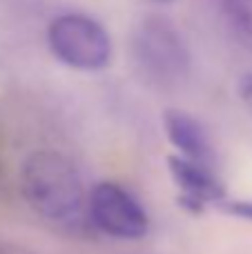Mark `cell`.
Segmentation results:
<instances>
[{"mask_svg":"<svg viewBox=\"0 0 252 254\" xmlns=\"http://www.w3.org/2000/svg\"><path fill=\"white\" fill-rule=\"evenodd\" d=\"M20 192L27 205L45 221L61 228H78L87 198L80 174L63 154L40 149L20 167Z\"/></svg>","mask_w":252,"mask_h":254,"instance_id":"1","label":"cell"},{"mask_svg":"<svg viewBox=\"0 0 252 254\" xmlns=\"http://www.w3.org/2000/svg\"><path fill=\"white\" fill-rule=\"evenodd\" d=\"M132 52L138 69L156 85H179L190 71V52L181 29L165 16H145L132 34Z\"/></svg>","mask_w":252,"mask_h":254,"instance_id":"2","label":"cell"},{"mask_svg":"<svg viewBox=\"0 0 252 254\" xmlns=\"http://www.w3.org/2000/svg\"><path fill=\"white\" fill-rule=\"evenodd\" d=\"M47 43L58 61L80 71H98L112 58V40L105 27L83 13L56 18L49 25Z\"/></svg>","mask_w":252,"mask_h":254,"instance_id":"3","label":"cell"},{"mask_svg":"<svg viewBox=\"0 0 252 254\" xmlns=\"http://www.w3.org/2000/svg\"><path fill=\"white\" fill-rule=\"evenodd\" d=\"M87 216L101 232L116 239H141L150 228L141 203L127 190L110 181L98 183L89 192Z\"/></svg>","mask_w":252,"mask_h":254,"instance_id":"4","label":"cell"},{"mask_svg":"<svg viewBox=\"0 0 252 254\" xmlns=\"http://www.w3.org/2000/svg\"><path fill=\"white\" fill-rule=\"evenodd\" d=\"M168 167L172 181L181 190L179 205L186 207L192 214H201L208 203H221L226 198V185L217 176L214 167L188 161V158L172 154L168 158Z\"/></svg>","mask_w":252,"mask_h":254,"instance_id":"5","label":"cell"},{"mask_svg":"<svg viewBox=\"0 0 252 254\" xmlns=\"http://www.w3.org/2000/svg\"><path fill=\"white\" fill-rule=\"evenodd\" d=\"M163 127H165V134H168L170 143L183 154V158L214 167L217 154H214L208 129H205L199 119H194L192 114H188L183 110H165Z\"/></svg>","mask_w":252,"mask_h":254,"instance_id":"6","label":"cell"},{"mask_svg":"<svg viewBox=\"0 0 252 254\" xmlns=\"http://www.w3.org/2000/svg\"><path fill=\"white\" fill-rule=\"evenodd\" d=\"M223 16L237 43L252 52V0H223Z\"/></svg>","mask_w":252,"mask_h":254,"instance_id":"7","label":"cell"},{"mask_svg":"<svg viewBox=\"0 0 252 254\" xmlns=\"http://www.w3.org/2000/svg\"><path fill=\"white\" fill-rule=\"evenodd\" d=\"M217 207L230 216L252 221V201H228V198H223L221 203H217Z\"/></svg>","mask_w":252,"mask_h":254,"instance_id":"8","label":"cell"},{"mask_svg":"<svg viewBox=\"0 0 252 254\" xmlns=\"http://www.w3.org/2000/svg\"><path fill=\"white\" fill-rule=\"evenodd\" d=\"M239 98L244 101L246 110L252 114V71L239 78Z\"/></svg>","mask_w":252,"mask_h":254,"instance_id":"9","label":"cell"},{"mask_svg":"<svg viewBox=\"0 0 252 254\" xmlns=\"http://www.w3.org/2000/svg\"><path fill=\"white\" fill-rule=\"evenodd\" d=\"M152 2H172V0H152Z\"/></svg>","mask_w":252,"mask_h":254,"instance_id":"10","label":"cell"}]
</instances>
